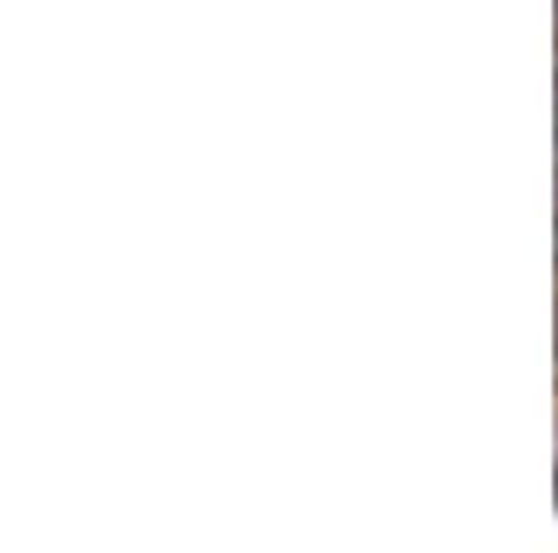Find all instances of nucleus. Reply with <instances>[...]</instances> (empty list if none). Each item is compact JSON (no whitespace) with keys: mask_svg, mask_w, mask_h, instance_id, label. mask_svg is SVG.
I'll return each mask as SVG.
<instances>
[{"mask_svg":"<svg viewBox=\"0 0 558 553\" xmlns=\"http://www.w3.org/2000/svg\"><path fill=\"white\" fill-rule=\"evenodd\" d=\"M553 252H558V218H553Z\"/></svg>","mask_w":558,"mask_h":553,"instance_id":"nucleus-1","label":"nucleus"}]
</instances>
